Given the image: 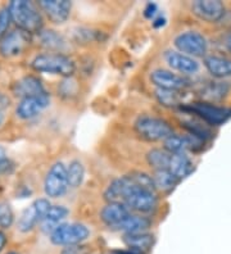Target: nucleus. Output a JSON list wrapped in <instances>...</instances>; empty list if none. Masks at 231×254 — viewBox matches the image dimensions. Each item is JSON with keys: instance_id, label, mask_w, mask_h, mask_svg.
Wrapping results in <instances>:
<instances>
[{"instance_id": "obj_1", "label": "nucleus", "mask_w": 231, "mask_h": 254, "mask_svg": "<svg viewBox=\"0 0 231 254\" xmlns=\"http://www.w3.org/2000/svg\"><path fill=\"white\" fill-rule=\"evenodd\" d=\"M9 12L12 22L14 25L27 34H39L43 30L44 19L41 16L39 5L28 0H13L10 1Z\"/></svg>"}, {"instance_id": "obj_2", "label": "nucleus", "mask_w": 231, "mask_h": 254, "mask_svg": "<svg viewBox=\"0 0 231 254\" xmlns=\"http://www.w3.org/2000/svg\"><path fill=\"white\" fill-rule=\"evenodd\" d=\"M31 67L41 73L58 74L62 77H72L76 72V64L70 57L59 53L39 54L31 62Z\"/></svg>"}, {"instance_id": "obj_3", "label": "nucleus", "mask_w": 231, "mask_h": 254, "mask_svg": "<svg viewBox=\"0 0 231 254\" xmlns=\"http://www.w3.org/2000/svg\"><path fill=\"white\" fill-rule=\"evenodd\" d=\"M90 236V230L83 223H61L49 235V240L57 247L82 244Z\"/></svg>"}, {"instance_id": "obj_4", "label": "nucleus", "mask_w": 231, "mask_h": 254, "mask_svg": "<svg viewBox=\"0 0 231 254\" xmlns=\"http://www.w3.org/2000/svg\"><path fill=\"white\" fill-rule=\"evenodd\" d=\"M135 131L139 136L147 141H160L166 140L173 133L172 127L168 122L151 116H143L135 122Z\"/></svg>"}, {"instance_id": "obj_5", "label": "nucleus", "mask_w": 231, "mask_h": 254, "mask_svg": "<svg viewBox=\"0 0 231 254\" xmlns=\"http://www.w3.org/2000/svg\"><path fill=\"white\" fill-rule=\"evenodd\" d=\"M50 207H52V204H50L49 199L46 198H39L32 201L19 216L17 229L23 234L32 231L37 225L43 222L46 213L49 212Z\"/></svg>"}, {"instance_id": "obj_6", "label": "nucleus", "mask_w": 231, "mask_h": 254, "mask_svg": "<svg viewBox=\"0 0 231 254\" xmlns=\"http://www.w3.org/2000/svg\"><path fill=\"white\" fill-rule=\"evenodd\" d=\"M68 176L67 167L62 162H57L49 168L44 179V191L49 198H61L67 192Z\"/></svg>"}, {"instance_id": "obj_7", "label": "nucleus", "mask_w": 231, "mask_h": 254, "mask_svg": "<svg viewBox=\"0 0 231 254\" xmlns=\"http://www.w3.org/2000/svg\"><path fill=\"white\" fill-rule=\"evenodd\" d=\"M138 188H143V186L139 185L134 175H126V176H122L120 179H116L108 185L104 191V198L108 203H122V204H125L127 198Z\"/></svg>"}, {"instance_id": "obj_8", "label": "nucleus", "mask_w": 231, "mask_h": 254, "mask_svg": "<svg viewBox=\"0 0 231 254\" xmlns=\"http://www.w3.org/2000/svg\"><path fill=\"white\" fill-rule=\"evenodd\" d=\"M175 47L180 53L189 57H203L207 53L208 44L206 37L197 31H186L175 39Z\"/></svg>"}, {"instance_id": "obj_9", "label": "nucleus", "mask_w": 231, "mask_h": 254, "mask_svg": "<svg viewBox=\"0 0 231 254\" xmlns=\"http://www.w3.org/2000/svg\"><path fill=\"white\" fill-rule=\"evenodd\" d=\"M30 34L19 28L8 31L0 39V56L4 58H13L25 52L30 44Z\"/></svg>"}, {"instance_id": "obj_10", "label": "nucleus", "mask_w": 231, "mask_h": 254, "mask_svg": "<svg viewBox=\"0 0 231 254\" xmlns=\"http://www.w3.org/2000/svg\"><path fill=\"white\" fill-rule=\"evenodd\" d=\"M185 109L203 118L207 124L215 126L225 124L231 117V109L215 106L212 103H191L190 106L185 107Z\"/></svg>"}, {"instance_id": "obj_11", "label": "nucleus", "mask_w": 231, "mask_h": 254, "mask_svg": "<svg viewBox=\"0 0 231 254\" xmlns=\"http://www.w3.org/2000/svg\"><path fill=\"white\" fill-rule=\"evenodd\" d=\"M50 104V95L48 93L40 94L36 96H30L21 99V102L17 104L15 108V115L21 120H31L40 115L44 109H46Z\"/></svg>"}, {"instance_id": "obj_12", "label": "nucleus", "mask_w": 231, "mask_h": 254, "mask_svg": "<svg viewBox=\"0 0 231 254\" xmlns=\"http://www.w3.org/2000/svg\"><path fill=\"white\" fill-rule=\"evenodd\" d=\"M157 195L155 191L138 188L125 201V205L130 211H135L138 213H149L157 207Z\"/></svg>"}, {"instance_id": "obj_13", "label": "nucleus", "mask_w": 231, "mask_h": 254, "mask_svg": "<svg viewBox=\"0 0 231 254\" xmlns=\"http://www.w3.org/2000/svg\"><path fill=\"white\" fill-rule=\"evenodd\" d=\"M191 10L198 18L210 23L219 22L225 16V5L219 0H197L191 3Z\"/></svg>"}, {"instance_id": "obj_14", "label": "nucleus", "mask_w": 231, "mask_h": 254, "mask_svg": "<svg viewBox=\"0 0 231 254\" xmlns=\"http://www.w3.org/2000/svg\"><path fill=\"white\" fill-rule=\"evenodd\" d=\"M39 8L56 25H62L71 14L72 3L68 0H41L37 3Z\"/></svg>"}, {"instance_id": "obj_15", "label": "nucleus", "mask_w": 231, "mask_h": 254, "mask_svg": "<svg viewBox=\"0 0 231 254\" xmlns=\"http://www.w3.org/2000/svg\"><path fill=\"white\" fill-rule=\"evenodd\" d=\"M151 80L158 89H163V90L181 91L189 86V81L186 78L166 69H155L152 72Z\"/></svg>"}, {"instance_id": "obj_16", "label": "nucleus", "mask_w": 231, "mask_h": 254, "mask_svg": "<svg viewBox=\"0 0 231 254\" xmlns=\"http://www.w3.org/2000/svg\"><path fill=\"white\" fill-rule=\"evenodd\" d=\"M164 59L171 68L179 71L180 73L193 74L199 71V63L193 57H189L180 52L168 50L164 53Z\"/></svg>"}, {"instance_id": "obj_17", "label": "nucleus", "mask_w": 231, "mask_h": 254, "mask_svg": "<svg viewBox=\"0 0 231 254\" xmlns=\"http://www.w3.org/2000/svg\"><path fill=\"white\" fill-rule=\"evenodd\" d=\"M12 91L17 98H21V99L46 93L43 82L36 76H25V77L19 78L18 81H15Z\"/></svg>"}, {"instance_id": "obj_18", "label": "nucleus", "mask_w": 231, "mask_h": 254, "mask_svg": "<svg viewBox=\"0 0 231 254\" xmlns=\"http://www.w3.org/2000/svg\"><path fill=\"white\" fill-rule=\"evenodd\" d=\"M151 218L142 216V214H130L118 225L111 227L113 231H122L125 234H138L147 233V230L151 229Z\"/></svg>"}, {"instance_id": "obj_19", "label": "nucleus", "mask_w": 231, "mask_h": 254, "mask_svg": "<svg viewBox=\"0 0 231 254\" xmlns=\"http://www.w3.org/2000/svg\"><path fill=\"white\" fill-rule=\"evenodd\" d=\"M130 214H131L130 209L122 203H108L100 211V220L111 229V227L118 225Z\"/></svg>"}, {"instance_id": "obj_20", "label": "nucleus", "mask_w": 231, "mask_h": 254, "mask_svg": "<svg viewBox=\"0 0 231 254\" xmlns=\"http://www.w3.org/2000/svg\"><path fill=\"white\" fill-rule=\"evenodd\" d=\"M123 243L127 247V249L140 252V253H147L153 248L154 235L149 233H138V234H125L122 238Z\"/></svg>"}, {"instance_id": "obj_21", "label": "nucleus", "mask_w": 231, "mask_h": 254, "mask_svg": "<svg viewBox=\"0 0 231 254\" xmlns=\"http://www.w3.org/2000/svg\"><path fill=\"white\" fill-rule=\"evenodd\" d=\"M207 71L213 77L224 78L231 76V59L221 56H208L204 58Z\"/></svg>"}, {"instance_id": "obj_22", "label": "nucleus", "mask_w": 231, "mask_h": 254, "mask_svg": "<svg viewBox=\"0 0 231 254\" xmlns=\"http://www.w3.org/2000/svg\"><path fill=\"white\" fill-rule=\"evenodd\" d=\"M68 209L65 205H52L49 212L46 213L45 218L40 223V229L44 234L50 235V234L61 225V222L67 217Z\"/></svg>"}, {"instance_id": "obj_23", "label": "nucleus", "mask_w": 231, "mask_h": 254, "mask_svg": "<svg viewBox=\"0 0 231 254\" xmlns=\"http://www.w3.org/2000/svg\"><path fill=\"white\" fill-rule=\"evenodd\" d=\"M39 39H40L41 45L50 50L52 53L63 54V52L67 49L66 39L54 30H41L39 32Z\"/></svg>"}, {"instance_id": "obj_24", "label": "nucleus", "mask_w": 231, "mask_h": 254, "mask_svg": "<svg viewBox=\"0 0 231 254\" xmlns=\"http://www.w3.org/2000/svg\"><path fill=\"white\" fill-rule=\"evenodd\" d=\"M193 170H194L193 162H191L190 158L186 155V153L171 155L168 171L171 172V174L175 175L179 180L189 176V175L193 172Z\"/></svg>"}, {"instance_id": "obj_25", "label": "nucleus", "mask_w": 231, "mask_h": 254, "mask_svg": "<svg viewBox=\"0 0 231 254\" xmlns=\"http://www.w3.org/2000/svg\"><path fill=\"white\" fill-rule=\"evenodd\" d=\"M153 181L155 190H160V191H171L177 184H179V179L173 174H171L168 170H158L154 171L153 174Z\"/></svg>"}, {"instance_id": "obj_26", "label": "nucleus", "mask_w": 231, "mask_h": 254, "mask_svg": "<svg viewBox=\"0 0 231 254\" xmlns=\"http://www.w3.org/2000/svg\"><path fill=\"white\" fill-rule=\"evenodd\" d=\"M171 155L172 154L164 149H152L147 154V161H148L149 166L154 168V171L168 170Z\"/></svg>"}, {"instance_id": "obj_27", "label": "nucleus", "mask_w": 231, "mask_h": 254, "mask_svg": "<svg viewBox=\"0 0 231 254\" xmlns=\"http://www.w3.org/2000/svg\"><path fill=\"white\" fill-rule=\"evenodd\" d=\"M67 176H68V185L72 189L80 188L85 179V167L80 161H72L67 167Z\"/></svg>"}, {"instance_id": "obj_28", "label": "nucleus", "mask_w": 231, "mask_h": 254, "mask_svg": "<svg viewBox=\"0 0 231 254\" xmlns=\"http://www.w3.org/2000/svg\"><path fill=\"white\" fill-rule=\"evenodd\" d=\"M155 96H157L158 102H159L162 106L176 107L181 103V94H180V91L157 89Z\"/></svg>"}, {"instance_id": "obj_29", "label": "nucleus", "mask_w": 231, "mask_h": 254, "mask_svg": "<svg viewBox=\"0 0 231 254\" xmlns=\"http://www.w3.org/2000/svg\"><path fill=\"white\" fill-rule=\"evenodd\" d=\"M14 222V213H13L12 208L6 203L0 204V227L3 230L10 229Z\"/></svg>"}, {"instance_id": "obj_30", "label": "nucleus", "mask_w": 231, "mask_h": 254, "mask_svg": "<svg viewBox=\"0 0 231 254\" xmlns=\"http://www.w3.org/2000/svg\"><path fill=\"white\" fill-rule=\"evenodd\" d=\"M74 39L78 44L90 43V41L96 40V32L90 30V28H76L74 32Z\"/></svg>"}, {"instance_id": "obj_31", "label": "nucleus", "mask_w": 231, "mask_h": 254, "mask_svg": "<svg viewBox=\"0 0 231 254\" xmlns=\"http://www.w3.org/2000/svg\"><path fill=\"white\" fill-rule=\"evenodd\" d=\"M10 23H12V16L8 5L0 8V39L8 32Z\"/></svg>"}, {"instance_id": "obj_32", "label": "nucleus", "mask_w": 231, "mask_h": 254, "mask_svg": "<svg viewBox=\"0 0 231 254\" xmlns=\"http://www.w3.org/2000/svg\"><path fill=\"white\" fill-rule=\"evenodd\" d=\"M12 167L13 164L6 154V149L3 145H0V175L8 174Z\"/></svg>"}, {"instance_id": "obj_33", "label": "nucleus", "mask_w": 231, "mask_h": 254, "mask_svg": "<svg viewBox=\"0 0 231 254\" xmlns=\"http://www.w3.org/2000/svg\"><path fill=\"white\" fill-rule=\"evenodd\" d=\"M61 93L63 95H72L77 93V85L76 81L72 80V77L65 78V81L61 85Z\"/></svg>"}, {"instance_id": "obj_34", "label": "nucleus", "mask_w": 231, "mask_h": 254, "mask_svg": "<svg viewBox=\"0 0 231 254\" xmlns=\"http://www.w3.org/2000/svg\"><path fill=\"white\" fill-rule=\"evenodd\" d=\"M59 254H90V249L85 245H71V247H65Z\"/></svg>"}, {"instance_id": "obj_35", "label": "nucleus", "mask_w": 231, "mask_h": 254, "mask_svg": "<svg viewBox=\"0 0 231 254\" xmlns=\"http://www.w3.org/2000/svg\"><path fill=\"white\" fill-rule=\"evenodd\" d=\"M157 12H158L157 5H155L154 3H149L148 5L145 6V9H144L145 18H149V19L153 18L154 19V17H155V14H157Z\"/></svg>"}, {"instance_id": "obj_36", "label": "nucleus", "mask_w": 231, "mask_h": 254, "mask_svg": "<svg viewBox=\"0 0 231 254\" xmlns=\"http://www.w3.org/2000/svg\"><path fill=\"white\" fill-rule=\"evenodd\" d=\"M6 243H8V238H6L5 233L0 231V254H1V252L4 251V248H5Z\"/></svg>"}, {"instance_id": "obj_37", "label": "nucleus", "mask_w": 231, "mask_h": 254, "mask_svg": "<svg viewBox=\"0 0 231 254\" xmlns=\"http://www.w3.org/2000/svg\"><path fill=\"white\" fill-rule=\"evenodd\" d=\"M166 25V19L164 17H157V18L153 19V27L158 28V27H162V26Z\"/></svg>"}, {"instance_id": "obj_38", "label": "nucleus", "mask_w": 231, "mask_h": 254, "mask_svg": "<svg viewBox=\"0 0 231 254\" xmlns=\"http://www.w3.org/2000/svg\"><path fill=\"white\" fill-rule=\"evenodd\" d=\"M225 47H226V49H228L229 52L231 53V34H229L228 36L225 37Z\"/></svg>"}, {"instance_id": "obj_39", "label": "nucleus", "mask_w": 231, "mask_h": 254, "mask_svg": "<svg viewBox=\"0 0 231 254\" xmlns=\"http://www.w3.org/2000/svg\"><path fill=\"white\" fill-rule=\"evenodd\" d=\"M3 122H4V115L0 112V126L3 125Z\"/></svg>"}, {"instance_id": "obj_40", "label": "nucleus", "mask_w": 231, "mask_h": 254, "mask_svg": "<svg viewBox=\"0 0 231 254\" xmlns=\"http://www.w3.org/2000/svg\"><path fill=\"white\" fill-rule=\"evenodd\" d=\"M6 254H18V253H17V252H8Z\"/></svg>"}]
</instances>
